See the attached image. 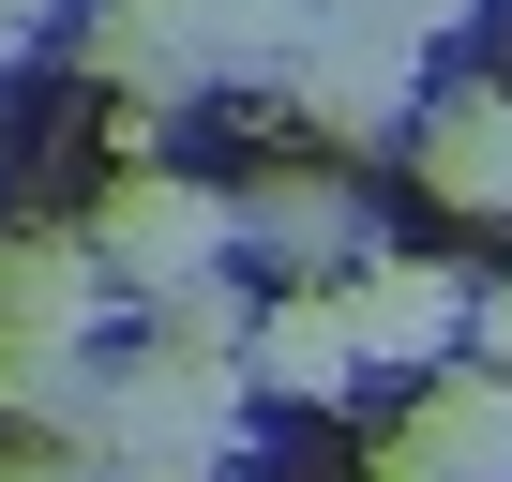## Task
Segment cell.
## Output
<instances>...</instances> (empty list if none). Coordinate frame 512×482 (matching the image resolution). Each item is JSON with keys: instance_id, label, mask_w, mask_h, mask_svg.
I'll use <instances>...</instances> for the list:
<instances>
[{"instance_id": "12", "label": "cell", "mask_w": 512, "mask_h": 482, "mask_svg": "<svg viewBox=\"0 0 512 482\" xmlns=\"http://www.w3.org/2000/svg\"><path fill=\"white\" fill-rule=\"evenodd\" d=\"M467 347H482V377H512V272L482 287V317H467Z\"/></svg>"}, {"instance_id": "11", "label": "cell", "mask_w": 512, "mask_h": 482, "mask_svg": "<svg viewBox=\"0 0 512 482\" xmlns=\"http://www.w3.org/2000/svg\"><path fill=\"white\" fill-rule=\"evenodd\" d=\"M106 482H211V452H181V437H121Z\"/></svg>"}, {"instance_id": "8", "label": "cell", "mask_w": 512, "mask_h": 482, "mask_svg": "<svg viewBox=\"0 0 512 482\" xmlns=\"http://www.w3.org/2000/svg\"><path fill=\"white\" fill-rule=\"evenodd\" d=\"M91 332H31V317H0V407L16 422H76V452L106 437V407H91V362H76Z\"/></svg>"}, {"instance_id": "9", "label": "cell", "mask_w": 512, "mask_h": 482, "mask_svg": "<svg viewBox=\"0 0 512 482\" xmlns=\"http://www.w3.org/2000/svg\"><path fill=\"white\" fill-rule=\"evenodd\" d=\"M407 437L452 467V482H512V377H437L407 407Z\"/></svg>"}, {"instance_id": "10", "label": "cell", "mask_w": 512, "mask_h": 482, "mask_svg": "<svg viewBox=\"0 0 512 482\" xmlns=\"http://www.w3.org/2000/svg\"><path fill=\"white\" fill-rule=\"evenodd\" d=\"M452 16H467V0H332V31H377V46H422Z\"/></svg>"}, {"instance_id": "4", "label": "cell", "mask_w": 512, "mask_h": 482, "mask_svg": "<svg viewBox=\"0 0 512 482\" xmlns=\"http://www.w3.org/2000/svg\"><path fill=\"white\" fill-rule=\"evenodd\" d=\"M241 241L272 272H362V211H347V181H317V166H272L241 196Z\"/></svg>"}, {"instance_id": "6", "label": "cell", "mask_w": 512, "mask_h": 482, "mask_svg": "<svg viewBox=\"0 0 512 482\" xmlns=\"http://www.w3.org/2000/svg\"><path fill=\"white\" fill-rule=\"evenodd\" d=\"M106 241H76V226H16L0 241V317H31V332H91L106 317Z\"/></svg>"}, {"instance_id": "15", "label": "cell", "mask_w": 512, "mask_h": 482, "mask_svg": "<svg viewBox=\"0 0 512 482\" xmlns=\"http://www.w3.org/2000/svg\"><path fill=\"white\" fill-rule=\"evenodd\" d=\"M31 16H46V0H0V31H31Z\"/></svg>"}, {"instance_id": "1", "label": "cell", "mask_w": 512, "mask_h": 482, "mask_svg": "<svg viewBox=\"0 0 512 482\" xmlns=\"http://www.w3.org/2000/svg\"><path fill=\"white\" fill-rule=\"evenodd\" d=\"M91 241H106V272H121L136 302H181V287H211V272H226L241 196H196V181H166V166H121V181H106V211H91Z\"/></svg>"}, {"instance_id": "13", "label": "cell", "mask_w": 512, "mask_h": 482, "mask_svg": "<svg viewBox=\"0 0 512 482\" xmlns=\"http://www.w3.org/2000/svg\"><path fill=\"white\" fill-rule=\"evenodd\" d=\"M0 482H106L91 452H0Z\"/></svg>"}, {"instance_id": "14", "label": "cell", "mask_w": 512, "mask_h": 482, "mask_svg": "<svg viewBox=\"0 0 512 482\" xmlns=\"http://www.w3.org/2000/svg\"><path fill=\"white\" fill-rule=\"evenodd\" d=\"M362 482H452V467H437V452H422V437H392V452H377V467H362Z\"/></svg>"}, {"instance_id": "5", "label": "cell", "mask_w": 512, "mask_h": 482, "mask_svg": "<svg viewBox=\"0 0 512 482\" xmlns=\"http://www.w3.org/2000/svg\"><path fill=\"white\" fill-rule=\"evenodd\" d=\"M422 181L452 211H497L512 226V91H437L422 106Z\"/></svg>"}, {"instance_id": "3", "label": "cell", "mask_w": 512, "mask_h": 482, "mask_svg": "<svg viewBox=\"0 0 512 482\" xmlns=\"http://www.w3.org/2000/svg\"><path fill=\"white\" fill-rule=\"evenodd\" d=\"M287 106H317V136H332V151H377L392 121H422L407 46H377V31H317V61L287 76Z\"/></svg>"}, {"instance_id": "7", "label": "cell", "mask_w": 512, "mask_h": 482, "mask_svg": "<svg viewBox=\"0 0 512 482\" xmlns=\"http://www.w3.org/2000/svg\"><path fill=\"white\" fill-rule=\"evenodd\" d=\"M347 377H362V332H347V302H272V317H256V392L332 407Z\"/></svg>"}, {"instance_id": "2", "label": "cell", "mask_w": 512, "mask_h": 482, "mask_svg": "<svg viewBox=\"0 0 512 482\" xmlns=\"http://www.w3.org/2000/svg\"><path fill=\"white\" fill-rule=\"evenodd\" d=\"M467 317H482V287H452L437 257H362V272H347V332H362V362H407L422 392H437V362H452Z\"/></svg>"}]
</instances>
